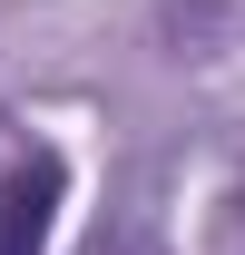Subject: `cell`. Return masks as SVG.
I'll list each match as a JSON object with an SVG mask.
<instances>
[{"label":"cell","mask_w":245,"mask_h":255,"mask_svg":"<svg viewBox=\"0 0 245 255\" xmlns=\"http://www.w3.org/2000/svg\"><path fill=\"white\" fill-rule=\"evenodd\" d=\"M98 255H157V236H137V226H127V236H108Z\"/></svg>","instance_id":"2"},{"label":"cell","mask_w":245,"mask_h":255,"mask_svg":"<svg viewBox=\"0 0 245 255\" xmlns=\"http://www.w3.org/2000/svg\"><path fill=\"white\" fill-rule=\"evenodd\" d=\"M59 216V157H30L0 177V255H39Z\"/></svg>","instance_id":"1"}]
</instances>
